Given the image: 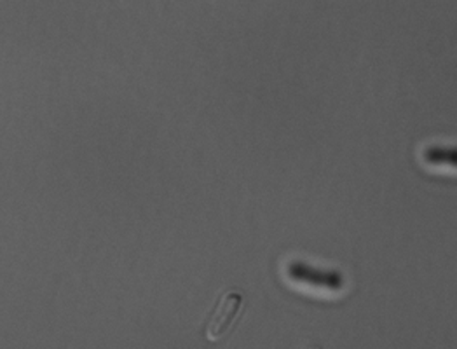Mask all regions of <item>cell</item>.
Masks as SVG:
<instances>
[{
  "label": "cell",
  "mask_w": 457,
  "mask_h": 349,
  "mask_svg": "<svg viewBox=\"0 0 457 349\" xmlns=\"http://www.w3.org/2000/svg\"><path fill=\"white\" fill-rule=\"evenodd\" d=\"M287 278L295 285H307L311 288L325 292H341L345 285L343 272L337 270H321L301 259H294L287 264Z\"/></svg>",
  "instance_id": "6da1fadb"
},
{
  "label": "cell",
  "mask_w": 457,
  "mask_h": 349,
  "mask_svg": "<svg viewBox=\"0 0 457 349\" xmlns=\"http://www.w3.org/2000/svg\"><path fill=\"white\" fill-rule=\"evenodd\" d=\"M241 306H243V295L237 292H228L217 303L215 310L212 311L210 321L206 325L208 341L215 343L228 334L239 316Z\"/></svg>",
  "instance_id": "7a4b0ae2"
}]
</instances>
